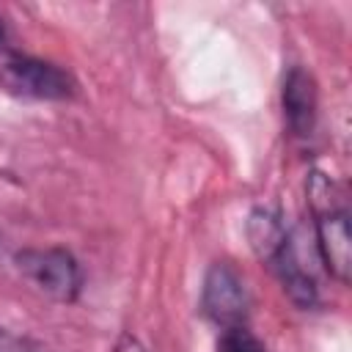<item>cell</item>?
Instances as JSON below:
<instances>
[{"label":"cell","mask_w":352,"mask_h":352,"mask_svg":"<svg viewBox=\"0 0 352 352\" xmlns=\"http://www.w3.org/2000/svg\"><path fill=\"white\" fill-rule=\"evenodd\" d=\"M305 192H308V206L314 214L319 256L327 272L338 278L341 283H346L349 270H352V234H349L346 192L333 176L322 170H311L305 182Z\"/></svg>","instance_id":"1"},{"label":"cell","mask_w":352,"mask_h":352,"mask_svg":"<svg viewBox=\"0 0 352 352\" xmlns=\"http://www.w3.org/2000/svg\"><path fill=\"white\" fill-rule=\"evenodd\" d=\"M201 305H204V314L223 327L245 324V316L250 308V294L245 289L242 275L226 261L212 264L204 278Z\"/></svg>","instance_id":"3"},{"label":"cell","mask_w":352,"mask_h":352,"mask_svg":"<svg viewBox=\"0 0 352 352\" xmlns=\"http://www.w3.org/2000/svg\"><path fill=\"white\" fill-rule=\"evenodd\" d=\"M16 270L58 302H72L80 294L82 275L74 256L63 248H25L14 256Z\"/></svg>","instance_id":"2"},{"label":"cell","mask_w":352,"mask_h":352,"mask_svg":"<svg viewBox=\"0 0 352 352\" xmlns=\"http://www.w3.org/2000/svg\"><path fill=\"white\" fill-rule=\"evenodd\" d=\"M113 352H146V346L140 344V341H135L132 336H124L118 344H116V349Z\"/></svg>","instance_id":"8"},{"label":"cell","mask_w":352,"mask_h":352,"mask_svg":"<svg viewBox=\"0 0 352 352\" xmlns=\"http://www.w3.org/2000/svg\"><path fill=\"white\" fill-rule=\"evenodd\" d=\"M0 88L33 99H66L74 94V80L47 60L16 58L0 69Z\"/></svg>","instance_id":"4"},{"label":"cell","mask_w":352,"mask_h":352,"mask_svg":"<svg viewBox=\"0 0 352 352\" xmlns=\"http://www.w3.org/2000/svg\"><path fill=\"white\" fill-rule=\"evenodd\" d=\"M3 36H6V28H3V19H0V41H3Z\"/></svg>","instance_id":"9"},{"label":"cell","mask_w":352,"mask_h":352,"mask_svg":"<svg viewBox=\"0 0 352 352\" xmlns=\"http://www.w3.org/2000/svg\"><path fill=\"white\" fill-rule=\"evenodd\" d=\"M0 352H33V349H30V344L25 338H19V336H14V333L0 327Z\"/></svg>","instance_id":"7"},{"label":"cell","mask_w":352,"mask_h":352,"mask_svg":"<svg viewBox=\"0 0 352 352\" xmlns=\"http://www.w3.org/2000/svg\"><path fill=\"white\" fill-rule=\"evenodd\" d=\"M217 352H264V346L245 324H236V327H226L223 330Z\"/></svg>","instance_id":"6"},{"label":"cell","mask_w":352,"mask_h":352,"mask_svg":"<svg viewBox=\"0 0 352 352\" xmlns=\"http://www.w3.org/2000/svg\"><path fill=\"white\" fill-rule=\"evenodd\" d=\"M283 116L294 138H311L316 126V88L308 72L292 69L283 82Z\"/></svg>","instance_id":"5"}]
</instances>
